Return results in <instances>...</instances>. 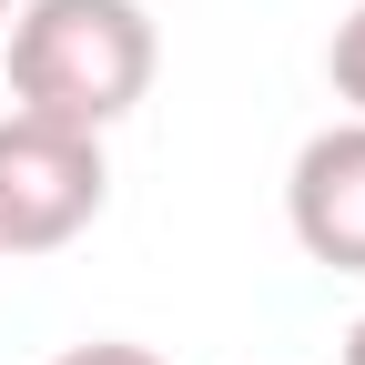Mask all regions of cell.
Masks as SVG:
<instances>
[{
	"instance_id": "cell-1",
	"label": "cell",
	"mask_w": 365,
	"mask_h": 365,
	"mask_svg": "<svg viewBox=\"0 0 365 365\" xmlns=\"http://www.w3.org/2000/svg\"><path fill=\"white\" fill-rule=\"evenodd\" d=\"M11 91L41 122L102 132L153 91V21L132 0H31L11 31Z\"/></svg>"
},
{
	"instance_id": "cell-2",
	"label": "cell",
	"mask_w": 365,
	"mask_h": 365,
	"mask_svg": "<svg viewBox=\"0 0 365 365\" xmlns=\"http://www.w3.org/2000/svg\"><path fill=\"white\" fill-rule=\"evenodd\" d=\"M102 132L11 112L0 122V254H51L102 213Z\"/></svg>"
},
{
	"instance_id": "cell-3",
	"label": "cell",
	"mask_w": 365,
	"mask_h": 365,
	"mask_svg": "<svg viewBox=\"0 0 365 365\" xmlns=\"http://www.w3.org/2000/svg\"><path fill=\"white\" fill-rule=\"evenodd\" d=\"M284 213H294V244L335 274H365V122H335L294 153L284 182Z\"/></svg>"
},
{
	"instance_id": "cell-4",
	"label": "cell",
	"mask_w": 365,
	"mask_h": 365,
	"mask_svg": "<svg viewBox=\"0 0 365 365\" xmlns=\"http://www.w3.org/2000/svg\"><path fill=\"white\" fill-rule=\"evenodd\" d=\"M335 91H345V102H355V122H365V11L335 31Z\"/></svg>"
},
{
	"instance_id": "cell-5",
	"label": "cell",
	"mask_w": 365,
	"mask_h": 365,
	"mask_svg": "<svg viewBox=\"0 0 365 365\" xmlns=\"http://www.w3.org/2000/svg\"><path fill=\"white\" fill-rule=\"evenodd\" d=\"M61 365H163V355H143V345H71Z\"/></svg>"
},
{
	"instance_id": "cell-6",
	"label": "cell",
	"mask_w": 365,
	"mask_h": 365,
	"mask_svg": "<svg viewBox=\"0 0 365 365\" xmlns=\"http://www.w3.org/2000/svg\"><path fill=\"white\" fill-rule=\"evenodd\" d=\"M345 365H365V314H355V335H345Z\"/></svg>"
},
{
	"instance_id": "cell-7",
	"label": "cell",
	"mask_w": 365,
	"mask_h": 365,
	"mask_svg": "<svg viewBox=\"0 0 365 365\" xmlns=\"http://www.w3.org/2000/svg\"><path fill=\"white\" fill-rule=\"evenodd\" d=\"M0 21H11V0H0Z\"/></svg>"
}]
</instances>
